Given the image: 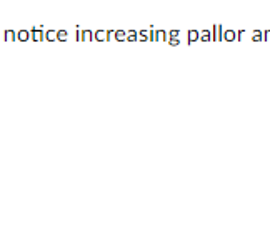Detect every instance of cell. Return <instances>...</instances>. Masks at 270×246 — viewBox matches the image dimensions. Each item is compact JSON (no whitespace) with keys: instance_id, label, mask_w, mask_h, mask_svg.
Wrapping results in <instances>:
<instances>
[{"instance_id":"cell-8","label":"cell","mask_w":270,"mask_h":246,"mask_svg":"<svg viewBox=\"0 0 270 246\" xmlns=\"http://www.w3.org/2000/svg\"><path fill=\"white\" fill-rule=\"evenodd\" d=\"M113 35H115V38H117V40H124L125 37H127V34H125L124 30H117V32H115V34H113Z\"/></svg>"},{"instance_id":"cell-10","label":"cell","mask_w":270,"mask_h":246,"mask_svg":"<svg viewBox=\"0 0 270 246\" xmlns=\"http://www.w3.org/2000/svg\"><path fill=\"white\" fill-rule=\"evenodd\" d=\"M252 38L255 40V42H260V40H262V32H260V30H255V32L252 34Z\"/></svg>"},{"instance_id":"cell-12","label":"cell","mask_w":270,"mask_h":246,"mask_svg":"<svg viewBox=\"0 0 270 246\" xmlns=\"http://www.w3.org/2000/svg\"><path fill=\"white\" fill-rule=\"evenodd\" d=\"M18 38H20V40H27V38H28V32H27V30H20V32H18Z\"/></svg>"},{"instance_id":"cell-17","label":"cell","mask_w":270,"mask_h":246,"mask_svg":"<svg viewBox=\"0 0 270 246\" xmlns=\"http://www.w3.org/2000/svg\"><path fill=\"white\" fill-rule=\"evenodd\" d=\"M178 42H180L178 38H170L169 40V43H172V45H178Z\"/></svg>"},{"instance_id":"cell-4","label":"cell","mask_w":270,"mask_h":246,"mask_svg":"<svg viewBox=\"0 0 270 246\" xmlns=\"http://www.w3.org/2000/svg\"><path fill=\"white\" fill-rule=\"evenodd\" d=\"M210 30H203L202 32V34H200V38H202L203 40V42H208V40H210Z\"/></svg>"},{"instance_id":"cell-16","label":"cell","mask_w":270,"mask_h":246,"mask_svg":"<svg viewBox=\"0 0 270 246\" xmlns=\"http://www.w3.org/2000/svg\"><path fill=\"white\" fill-rule=\"evenodd\" d=\"M170 38H178V30H170Z\"/></svg>"},{"instance_id":"cell-5","label":"cell","mask_w":270,"mask_h":246,"mask_svg":"<svg viewBox=\"0 0 270 246\" xmlns=\"http://www.w3.org/2000/svg\"><path fill=\"white\" fill-rule=\"evenodd\" d=\"M57 38H59V40H67L68 38V34L65 30H59V32H57Z\"/></svg>"},{"instance_id":"cell-14","label":"cell","mask_w":270,"mask_h":246,"mask_svg":"<svg viewBox=\"0 0 270 246\" xmlns=\"http://www.w3.org/2000/svg\"><path fill=\"white\" fill-rule=\"evenodd\" d=\"M135 38H137V32L130 30L129 34H127V40H130V42H132V40H135Z\"/></svg>"},{"instance_id":"cell-18","label":"cell","mask_w":270,"mask_h":246,"mask_svg":"<svg viewBox=\"0 0 270 246\" xmlns=\"http://www.w3.org/2000/svg\"><path fill=\"white\" fill-rule=\"evenodd\" d=\"M265 38H267V40H270V30H267V32H265Z\"/></svg>"},{"instance_id":"cell-3","label":"cell","mask_w":270,"mask_h":246,"mask_svg":"<svg viewBox=\"0 0 270 246\" xmlns=\"http://www.w3.org/2000/svg\"><path fill=\"white\" fill-rule=\"evenodd\" d=\"M32 35H34V40H40L42 38V32H40V28H32Z\"/></svg>"},{"instance_id":"cell-11","label":"cell","mask_w":270,"mask_h":246,"mask_svg":"<svg viewBox=\"0 0 270 246\" xmlns=\"http://www.w3.org/2000/svg\"><path fill=\"white\" fill-rule=\"evenodd\" d=\"M57 38V32L55 30H48L47 32V40H55Z\"/></svg>"},{"instance_id":"cell-6","label":"cell","mask_w":270,"mask_h":246,"mask_svg":"<svg viewBox=\"0 0 270 246\" xmlns=\"http://www.w3.org/2000/svg\"><path fill=\"white\" fill-rule=\"evenodd\" d=\"M197 38H198V32L197 30H190L189 32V40H190V42H195Z\"/></svg>"},{"instance_id":"cell-1","label":"cell","mask_w":270,"mask_h":246,"mask_svg":"<svg viewBox=\"0 0 270 246\" xmlns=\"http://www.w3.org/2000/svg\"><path fill=\"white\" fill-rule=\"evenodd\" d=\"M235 37H237V34H235L234 30H225L223 35H222V38L228 40V42H232V40H235Z\"/></svg>"},{"instance_id":"cell-13","label":"cell","mask_w":270,"mask_h":246,"mask_svg":"<svg viewBox=\"0 0 270 246\" xmlns=\"http://www.w3.org/2000/svg\"><path fill=\"white\" fill-rule=\"evenodd\" d=\"M140 38H142V40H149V38H150L149 30H140Z\"/></svg>"},{"instance_id":"cell-15","label":"cell","mask_w":270,"mask_h":246,"mask_svg":"<svg viewBox=\"0 0 270 246\" xmlns=\"http://www.w3.org/2000/svg\"><path fill=\"white\" fill-rule=\"evenodd\" d=\"M5 38H7V40H14V38H15V34H14L12 30H7V32H5Z\"/></svg>"},{"instance_id":"cell-7","label":"cell","mask_w":270,"mask_h":246,"mask_svg":"<svg viewBox=\"0 0 270 246\" xmlns=\"http://www.w3.org/2000/svg\"><path fill=\"white\" fill-rule=\"evenodd\" d=\"M163 38H165V32H163V30H157V32H155V40L162 42Z\"/></svg>"},{"instance_id":"cell-2","label":"cell","mask_w":270,"mask_h":246,"mask_svg":"<svg viewBox=\"0 0 270 246\" xmlns=\"http://www.w3.org/2000/svg\"><path fill=\"white\" fill-rule=\"evenodd\" d=\"M95 38H97V40L107 38V32H105V30H97V32H95Z\"/></svg>"},{"instance_id":"cell-9","label":"cell","mask_w":270,"mask_h":246,"mask_svg":"<svg viewBox=\"0 0 270 246\" xmlns=\"http://www.w3.org/2000/svg\"><path fill=\"white\" fill-rule=\"evenodd\" d=\"M80 38L90 40V38H92V32H90V30H84V32H82V35H80Z\"/></svg>"}]
</instances>
